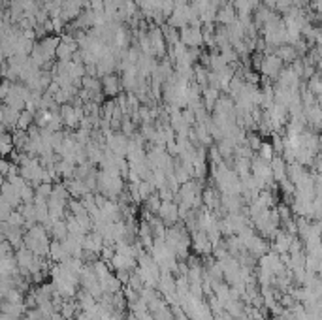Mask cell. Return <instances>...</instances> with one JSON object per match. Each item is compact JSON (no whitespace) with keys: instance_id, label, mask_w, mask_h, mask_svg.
<instances>
[{"instance_id":"obj_1","label":"cell","mask_w":322,"mask_h":320,"mask_svg":"<svg viewBox=\"0 0 322 320\" xmlns=\"http://www.w3.org/2000/svg\"><path fill=\"white\" fill-rule=\"evenodd\" d=\"M211 175L220 194H243V183L236 170L228 168L224 162L220 166H211Z\"/></svg>"},{"instance_id":"obj_2","label":"cell","mask_w":322,"mask_h":320,"mask_svg":"<svg viewBox=\"0 0 322 320\" xmlns=\"http://www.w3.org/2000/svg\"><path fill=\"white\" fill-rule=\"evenodd\" d=\"M164 239H166V243L175 250L177 258H181V260L189 258V249H190V245H192V237L189 235L187 226H181V224L168 226Z\"/></svg>"},{"instance_id":"obj_3","label":"cell","mask_w":322,"mask_h":320,"mask_svg":"<svg viewBox=\"0 0 322 320\" xmlns=\"http://www.w3.org/2000/svg\"><path fill=\"white\" fill-rule=\"evenodd\" d=\"M48 232L49 230L44 224H36V226L29 228L27 234H25V247H29L40 258L49 256L51 243H49Z\"/></svg>"},{"instance_id":"obj_4","label":"cell","mask_w":322,"mask_h":320,"mask_svg":"<svg viewBox=\"0 0 322 320\" xmlns=\"http://www.w3.org/2000/svg\"><path fill=\"white\" fill-rule=\"evenodd\" d=\"M123 173L119 172H111V170H102L98 173V185L96 188L100 190V194H104L106 198H117V196L123 194Z\"/></svg>"},{"instance_id":"obj_5","label":"cell","mask_w":322,"mask_h":320,"mask_svg":"<svg viewBox=\"0 0 322 320\" xmlns=\"http://www.w3.org/2000/svg\"><path fill=\"white\" fill-rule=\"evenodd\" d=\"M251 172L254 175V179L258 183L260 190H264L266 187H269L275 181L273 177V170H271V162H267L264 158H254L251 162Z\"/></svg>"},{"instance_id":"obj_6","label":"cell","mask_w":322,"mask_h":320,"mask_svg":"<svg viewBox=\"0 0 322 320\" xmlns=\"http://www.w3.org/2000/svg\"><path fill=\"white\" fill-rule=\"evenodd\" d=\"M106 147L110 149L111 153H115L119 156H126L128 155V149H130V138L123 132H110L106 136Z\"/></svg>"},{"instance_id":"obj_7","label":"cell","mask_w":322,"mask_h":320,"mask_svg":"<svg viewBox=\"0 0 322 320\" xmlns=\"http://www.w3.org/2000/svg\"><path fill=\"white\" fill-rule=\"evenodd\" d=\"M61 117H63V123L68 128H78L83 121V108L81 106H70V104H64L61 108Z\"/></svg>"},{"instance_id":"obj_8","label":"cell","mask_w":322,"mask_h":320,"mask_svg":"<svg viewBox=\"0 0 322 320\" xmlns=\"http://www.w3.org/2000/svg\"><path fill=\"white\" fill-rule=\"evenodd\" d=\"M158 219L164 222L166 226H175L177 224V220L181 219L179 215V203L172 202H162L160 205V209H158Z\"/></svg>"},{"instance_id":"obj_9","label":"cell","mask_w":322,"mask_h":320,"mask_svg":"<svg viewBox=\"0 0 322 320\" xmlns=\"http://www.w3.org/2000/svg\"><path fill=\"white\" fill-rule=\"evenodd\" d=\"M181 42L187 47H198L204 42V32L200 25H187L185 29H181Z\"/></svg>"},{"instance_id":"obj_10","label":"cell","mask_w":322,"mask_h":320,"mask_svg":"<svg viewBox=\"0 0 322 320\" xmlns=\"http://www.w3.org/2000/svg\"><path fill=\"white\" fill-rule=\"evenodd\" d=\"M192 249L196 250V254H211L213 252V241L204 230L192 232Z\"/></svg>"},{"instance_id":"obj_11","label":"cell","mask_w":322,"mask_h":320,"mask_svg":"<svg viewBox=\"0 0 322 320\" xmlns=\"http://www.w3.org/2000/svg\"><path fill=\"white\" fill-rule=\"evenodd\" d=\"M110 265L115 271H130V273H134L136 267H138V258H130L121 254V252H115V256L111 258Z\"/></svg>"},{"instance_id":"obj_12","label":"cell","mask_w":322,"mask_h":320,"mask_svg":"<svg viewBox=\"0 0 322 320\" xmlns=\"http://www.w3.org/2000/svg\"><path fill=\"white\" fill-rule=\"evenodd\" d=\"M21 117V111L16 110V108H12L8 104H4L2 106V111H0V119H2V126L4 128H17V121Z\"/></svg>"},{"instance_id":"obj_13","label":"cell","mask_w":322,"mask_h":320,"mask_svg":"<svg viewBox=\"0 0 322 320\" xmlns=\"http://www.w3.org/2000/svg\"><path fill=\"white\" fill-rule=\"evenodd\" d=\"M294 237H296V235L288 234V232H277V235L273 237V250L279 252V254L290 252V245Z\"/></svg>"},{"instance_id":"obj_14","label":"cell","mask_w":322,"mask_h":320,"mask_svg":"<svg viewBox=\"0 0 322 320\" xmlns=\"http://www.w3.org/2000/svg\"><path fill=\"white\" fill-rule=\"evenodd\" d=\"M49 258L55 262V264H64L66 260H70V252L66 250L63 241H51V249H49Z\"/></svg>"},{"instance_id":"obj_15","label":"cell","mask_w":322,"mask_h":320,"mask_svg":"<svg viewBox=\"0 0 322 320\" xmlns=\"http://www.w3.org/2000/svg\"><path fill=\"white\" fill-rule=\"evenodd\" d=\"M121 87H123V81L115 74H108L106 78H102V91L108 96H117Z\"/></svg>"},{"instance_id":"obj_16","label":"cell","mask_w":322,"mask_h":320,"mask_svg":"<svg viewBox=\"0 0 322 320\" xmlns=\"http://www.w3.org/2000/svg\"><path fill=\"white\" fill-rule=\"evenodd\" d=\"M0 273H2V277H14V275L21 273L16 254L14 256H2V260H0Z\"/></svg>"},{"instance_id":"obj_17","label":"cell","mask_w":322,"mask_h":320,"mask_svg":"<svg viewBox=\"0 0 322 320\" xmlns=\"http://www.w3.org/2000/svg\"><path fill=\"white\" fill-rule=\"evenodd\" d=\"M202 202H204V205H205V207H207L209 211L219 209V207H222V202H220V196L217 194V190H213V188H205L204 192H202Z\"/></svg>"},{"instance_id":"obj_18","label":"cell","mask_w":322,"mask_h":320,"mask_svg":"<svg viewBox=\"0 0 322 320\" xmlns=\"http://www.w3.org/2000/svg\"><path fill=\"white\" fill-rule=\"evenodd\" d=\"M271 170H273V177H275V181H281L283 179H286L288 175V166H286V160H283L281 156H275L273 160H271Z\"/></svg>"},{"instance_id":"obj_19","label":"cell","mask_w":322,"mask_h":320,"mask_svg":"<svg viewBox=\"0 0 322 320\" xmlns=\"http://www.w3.org/2000/svg\"><path fill=\"white\" fill-rule=\"evenodd\" d=\"M25 311H27V303H14V301H6V299H4V303H2V312L14 316L16 320L21 318L25 314Z\"/></svg>"},{"instance_id":"obj_20","label":"cell","mask_w":322,"mask_h":320,"mask_svg":"<svg viewBox=\"0 0 322 320\" xmlns=\"http://www.w3.org/2000/svg\"><path fill=\"white\" fill-rule=\"evenodd\" d=\"M260 68H262V72H264L266 76H277L279 70H281V61L273 55L266 57V59L262 61V64H260Z\"/></svg>"},{"instance_id":"obj_21","label":"cell","mask_w":322,"mask_h":320,"mask_svg":"<svg viewBox=\"0 0 322 320\" xmlns=\"http://www.w3.org/2000/svg\"><path fill=\"white\" fill-rule=\"evenodd\" d=\"M217 21H219L222 27H230L232 23H236V12H234V6H224L217 12Z\"/></svg>"},{"instance_id":"obj_22","label":"cell","mask_w":322,"mask_h":320,"mask_svg":"<svg viewBox=\"0 0 322 320\" xmlns=\"http://www.w3.org/2000/svg\"><path fill=\"white\" fill-rule=\"evenodd\" d=\"M49 232H51V235L55 237L57 241H64V239L70 235L68 226H66V220H53V224H51V228H49Z\"/></svg>"},{"instance_id":"obj_23","label":"cell","mask_w":322,"mask_h":320,"mask_svg":"<svg viewBox=\"0 0 322 320\" xmlns=\"http://www.w3.org/2000/svg\"><path fill=\"white\" fill-rule=\"evenodd\" d=\"M32 121H34V113H31L29 110H23L21 111V117H19V121H17L16 130H25V132H29V130H31Z\"/></svg>"},{"instance_id":"obj_24","label":"cell","mask_w":322,"mask_h":320,"mask_svg":"<svg viewBox=\"0 0 322 320\" xmlns=\"http://www.w3.org/2000/svg\"><path fill=\"white\" fill-rule=\"evenodd\" d=\"M66 226H68V232L74 235H85L87 232L83 230V226H81V222H79L74 215H70L68 219H66Z\"/></svg>"},{"instance_id":"obj_25","label":"cell","mask_w":322,"mask_h":320,"mask_svg":"<svg viewBox=\"0 0 322 320\" xmlns=\"http://www.w3.org/2000/svg\"><path fill=\"white\" fill-rule=\"evenodd\" d=\"M79 305H76L72 299H68V301H64L63 303V307H61V312H63V316H64V320H72L74 316H78V309Z\"/></svg>"},{"instance_id":"obj_26","label":"cell","mask_w":322,"mask_h":320,"mask_svg":"<svg viewBox=\"0 0 322 320\" xmlns=\"http://www.w3.org/2000/svg\"><path fill=\"white\" fill-rule=\"evenodd\" d=\"M258 156L260 158H264V160H267V162H271L275 158V149H273V145L271 143H262L260 145V149H258Z\"/></svg>"},{"instance_id":"obj_27","label":"cell","mask_w":322,"mask_h":320,"mask_svg":"<svg viewBox=\"0 0 322 320\" xmlns=\"http://www.w3.org/2000/svg\"><path fill=\"white\" fill-rule=\"evenodd\" d=\"M258 200L262 202V205H264V207H267V209H273V207H275V198H273V194H271L269 190H260Z\"/></svg>"},{"instance_id":"obj_28","label":"cell","mask_w":322,"mask_h":320,"mask_svg":"<svg viewBox=\"0 0 322 320\" xmlns=\"http://www.w3.org/2000/svg\"><path fill=\"white\" fill-rule=\"evenodd\" d=\"M145 202H147V211H151V213H158L160 205H162V198L158 194H153L151 198H147Z\"/></svg>"},{"instance_id":"obj_29","label":"cell","mask_w":322,"mask_h":320,"mask_svg":"<svg viewBox=\"0 0 322 320\" xmlns=\"http://www.w3.org/2000/svg\"><path fill=\"white\" fill-rule=\"evenodd\" d=\"M10 226H16V228H23L25 226V217L21 215V211H14L10 215V219L6 220Z\"/></svg>"},{"instance_id":"obj_30","label":"cell","mask_w":322,"mask_h":320,"mask_svg":"<svg viewBox=\"0 0 322 320\" xmlns=\"http://www.w3.org/2000/svg\"><path fill=\"white\" fill-rule=\"evenodd\" d=\"M14 211H16V209H14V207H12L8 202L0 200V220H2V222H6V220L10 219V215H12Z\"/></svg>"},{"instance_id":"obj_31","label":"cell","mask_w":322,"mask_h":320,"mask_svg":"<svg viewBox=\"0 0 322 320\" xmlns=\"http://www.w3.org/2000/svg\"><path fill=\"white\" fill-rule=\"evenodd\" d=\"M172 311H173V316H175V320H190L189 314L185 312V309H183L181 305H173Z\"/></svg>"},{"instance_id":"obj_32","label":"cell","mask_w":322,"mask_h":320,"mask_svg":"<svg viewBox=\"0 0 322 320\" xmlns=\"http://www.w3.org/2000/svg\"><path fill=\"white\" fill-rule=\"evenodd\" d=\"M121 128H123V134H126V136H132L134 134V125H132V121H123V126H121Z\"/></svg>"},{"instance_id":"obj_33","label":"cell","mask_w":322,"mask_h":320,"mask_svg":"<svg viewBox=\"0 0 322 320\" xmlns=\"http://www.w3.org/2000/svg\"><path fill=\"white\" fill-rule=\"evenodd\" d=\"M311 91H313V93H322V83H320V81L313 79V81H311Z\"/></svg>"},{"instance_id":"obj_34","label":"cell","mask_w":322,"mask_h":320,"mask_svg":"<svg viewBox=\"0 0 322 320\" xmlns=\"http://www.w3.org/2000/svg\"><path fill=\"white\" fill-rule=\"evenodd\" d=\"M239 320H256V318H252V316H249V314H245V316H241Z\"/></svg>"},{"instance_id":"obj_35","label":"cell","mask_w":322,"mask_h":320,"mask_svg":"<svg viewBox=\"0 0 322 320\" xmlns=\"http://www.w3.org/2000/svg\"><path fill=\"white\" fill-rule=\"evenodd\" d=\"M318 147L322 149V134H320V136H318Z\"/></svg>"},{"instance_id":"obj_36","label":"cell","mask_w":322,"mask_h":320,"mask_svg":"<svg viewBox=\"0 0 322 320\" xmlns=\"http://www.w3.org/2000/svg\"><path fill=\"white\" fill-rule=\"evenodd\" d=\"M316 224H318V228H320V232H322V217L318 219V222H316Z\"/></svg>"}]
</instances>
